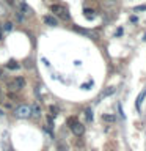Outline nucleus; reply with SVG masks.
I'll return each mask as SVG.
<instances>
[{"label":"nucleus","instance_id":"f257e3e1","mask_svg":"<svg viewBox=\"0 0 146 151\" xmlns=\"http://www.w3.org/2000/svg\"><path fill=\"white\" fill-rule=\"evenodd\" d=\"M50 11H52L54 16L63 19V21H68V19H69V11H68V8H66V6H63V5H58V3L50 5Z\"/></svg>","mask_w":146,"mask_h":151},{"label":"nucleus","instance_id":"f03ea898","mask_svg":"<svg viewBox=\"0 0 146 151\" xmlns=\"http://www.w3.org/2000/svg\"><path fill=\"white\" fill-rule=\"evenodd\" d=\"M68 126L71 127V131L74 132V135H77V137H80V135H83V132H85V126L82 124L80 121H77V118H74V116H69L68 118Z\"/></svg>","mask_w":146,"mask_h":151},{"label":"nucleus","instance_id":"7ed1b4c3","mask_svg":"<svg viewBox=\"0 0 146 151\" xmlns=\"http://www.w3.org/2000/svg\"><path fill=\"white\" fill-rule=\"evenodd\" d=\"M13 3H14V6H16L17 11L21 14H24V16H31L33 14V9L25 3V0H13Z\"/></svg>","mask_w":146,"mask_h":151},{"label":"nucleus","instance_id":"20e7f679","mask_svg":"<svg viewBox=\"0 0 146 151\" xmlns=\"http://www.w3.org/2000/svg\"><path fill=\"white\" fill-rule=\"evenodd\" d=\"M14 115L17 118H28L31 116V106H28V104H21V106H17L14 109Z\"/></svg>","mask_w":146,"mask_h":151},{"label":"nucleus","instance_id":"39448f33","mask_svg":"<svg viewBox=\"0 0 146 151\" xmlns=\"http://www.w3.org/2000/svg\"><path fill=\"white\" fill-rule=\"evenodd\" d=\"M24 85H25V80L22 77H16L14 80H11V82H8V88L13 90V91H17V90L24 88Z\"/></svg>","mask_w":146,"mask_h":151},{"label":"nucleus","instance_id":"423d86ee","mask_svg":"<svg viewBox=\"0 0 146 151\" xmlns=\"http://www.w3.org/2000/svg\"><path fill=\"white\" fill-rule=\"evenodd\" d=\"M42 22H44L46 25H49V27H57V25H58V21L55 19L54 14H52V16H50V14L44 16V17H42Z\"/></svg>","mask_w":146,"mask_h":151},{"label":"nucleus","instance_id":"0eeeda50","mask_svg":"<svg viewBox=\"0 0 146 151\" xmlns=\"http://www.w3.org/2000/svg\"><path fill=\"white\" fill-rule=\"evenodd\" d=\"M31 115H35V116L41 115V107H39V104H38V102H35L31 106Z\"/></svg>","mask_w":146,"mask_h":151},{"label":"nucleus","instance_id":"6e6552de","mask_svg":"<svg viewBox=\"0 0 146 151\" xmlns=\"http://www.w3.org/2000/svg\"><path fill=\"white\" fill-rule=\"evenodd\" d=\"M6 68L8 69H19V68H21V65H19L16 60H9L6 63Z\"/></svg>","mask_w":146,"mask_h":151},{"label":"nucleus","instance_id":"1a4fd4ad","mask_svg":"<svg viewBox=\"0 0 146 151\" xmlns=\"http://www.w3.org/2000/svg\"><path fill=\"white\" fill-rule=\"evenodd\" d=\"M83 14H85V17H87V19H94V16H96L94 11H93V9H89V8H85Z\"/></svg>","mask_w":146,"mask_h":151},{"label":"nucleus","instance_id":"9d476101","mask_svg":"<svg viewBox=\"0 0 146 151\" xmlns=\"http://www.w3.org/2000/svg\"><path fill=\"white\" fill-rule=\"evenodd\" d=\"M116 118L115 115H110V113H105V115H102V121H105V123H113Z\"/></svg>","mask_w":146,"mask_h":151},{"label":"nucleus","instance_id":"9b49d317","mask_svg":"<svg viewBox=\"0 0 146 151\" xmlns=\"http://www.w3.org/2000/svg\"><path fill=\"white\" fill-rule=\"evenodd\" d=\"M49 112H50V116H57V115H58V112H60V109H58V106H50Z\"/></svg>","mask_w":146,"mask_h":151},{"label":"nucleus","instance_id":"f8f14e48","mask_svg":"<svg viewBox=\"0 0 146 151\" xmlns=\"http://www.w3.org/2000/svg\"><path fill=\"white\" fill-rule=\"evenodd\" d=\"M113 93H115V88H113V87H108L105 91H102V93H101V96H102V98H105V96H110V94H113Z\"/></svg>","mask_w":146,"mask_h":151},{"label":"nucleus","instance_id":"ddd939ff","mask_svg":"<svg viewBox=\"0 0 146 151\" xmlns=\"http://www.w3.org/2000/svg\"><path fill=\"white\" fill-rule=\"evenodd\" d=\"M145 94H146V90H145L143 93H140L138 98H137V104H135V106H137V109H138V110H140V104H141V101L145 99Z\"/></svg>","mask_w":146,"mask_h":151},{"label":"nucleus","instance_id":"4468645a","mask_svg":"<svg viewBox=\"0 0 146 151\" xmlns=\"http://www.w3.org/2000/svg\"><path fill=\"white\" fill-rule=\"evenodd\" d=\"M85 116H87L88 121H93V110L91 109H87V110H85Z\"/></svg>","mask_w":146,"mask_h":151},{"label":"nucleus","instance_id":"2eb2a0df","mask_svg":"<svg viewBox=\"0 0 146 151\" xmlns=\"http://www.w3.org/2000/svg\"><path fill=\"white\" fill-rule=\"evenodd\" d=\"M3 30H5V32H11V30H13V24H11V22H5V24H3Z\"/></svg>","mask_w":146,"mask_h":151},{"label":"nucleus","instance_id":"dca6fc26","mask_svg":"<svg viewBox=\"0 0 146 151\" xmlns=\"http://www.w3.org/2000/svg\"><path fill=\"white\" fill-rule=\"evenodd\" d=\"M0 102H2V106H5L6 109H11V107H13V104L9 102V101H3V99H2V101H0Z\"/></svg>","mask_w":146,"mask_h":151},{"label":"nucleus","instance_id":"f3484780","mask_svg":"<svg viewBox=\"0 0 146 151\" xmlns=\"http://www.w3.org/2000/svg\"><path fill=\"white\" fill-rule=\"evenodd\" d=\"M135 11H146V5H141V6H137Z\"/></svg>","mask_w":146,"mask_h":151},{"label":"nucleus","instance_id":"a211bd4d","mask_svg":"<svg viewBox=\"0 0 146 151\" xmlns=\"http://www.w3.org/2000/svg\"><path fill=\"white\" fill-rule=\"evenodd\" d=\"M89 85H91V83H83V85H82V88H83V90H88Z\"/></svg>","mask_w":146,"mask_h":151}]
</instances>
